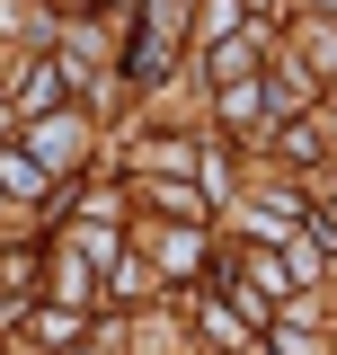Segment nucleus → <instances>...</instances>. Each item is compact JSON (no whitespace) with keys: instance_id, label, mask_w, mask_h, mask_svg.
<instances>
[{"instance_id":"f257e3e1","label":"nucleus","mask_w":337,"mask_h":355,"mask_svg":"<svg viewBox=\"0 0 337 355\" xmlns=\"http://www.w3.org/2000/svg\"><path fill=\"white\" fill-rule=\"evenodd\" d=\"M36 160H44V169H62V160H80V151H71V125H44V133H36Z\"/></svg>"},{"instance_id":"f03ea898","label":"nucleus","mask_w":337,"mask_h":355,"mask_svg":"<svg viewBox=\"0 0 337 355\" xmlns=\"http://www.w3.org/2000/svg\"><path fill=\"white\" fill-rule=\"evenodd\" d=\"M0 187H18V196H36V187H44V169H36V160H18V151H0Z\"/></svg>"}]
</instances>
